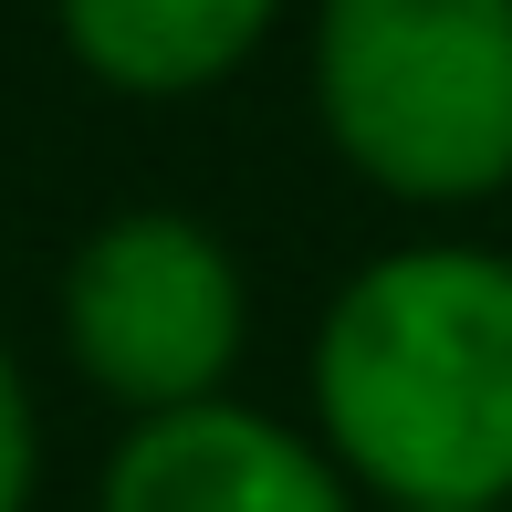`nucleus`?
I'll list each match as a JSON object with an SVG mask.
<instances>
[{"mask_svg":"<svg viewBox=\"0 0 512 512\" xmlns=\"http://www.w3.org/2000/svg\"><path fill=\"white\" fill-rule=\"evenodd\" d=\"M314 126L398 209L512 189V0H314Z\"/></svg>","mask_w":512,"mask_h":512,"instance_id":"f03ea898","label":"nucleus"},{"mask_svg":"<svg viewBox=\"0 0 512 512\" xmlns=\"http://www.w3.org/2000/svg\"><path fill=\"white\" fill-rule=\"evenodd\" d=\"M53 324L74 377L126 418L220 398L251 345V283L230 241L189 209H115L74 241L53 283Z\"/></svg>","mask_w":512,"mask_h":512,"instance_id":"7ed1b4c3","label":"nucleus"},{"mask_svg":"<svg viewBox=\"0 0 512 512\" xmlns=\"http://www.w3.org/2000/svg\"><path fill=\"white\" fill-rule=\"evenodd\" d=\"M32 492H42V408L11 335H0V512H32Z\"/></svg>","mask_w":512,"mask_h":512,"instance_id":"423d86ee","label":"nucleus"},{"mask_svg":"<svg viewBox=\"0 0 512 512\" xmlns=\"http://www.w3.org/2000/svg\"><path fill=\"white\" fill-rule=\"evenodd\" d=\"M387 512H512V502H387Z\"/></svg>","mask_w":512,"mask_h":512,"instance_id":"0eeeda50","label":"nucleus"},{"mask_svg":"<svg viewBox=\"0 0 512 512\" xmlns=\"http://www.w3.org/2000/svg\"><path fill=\"white\" fill-rule=\"evenodd\" d=\"M314 439L366 502H512V251L398 241L314 324Z\"/></svg>","mask_w":512,"mask_h":512,"instance_id":"f257e3e1","label":"nucleus"},{"mask_svg":"<svg viewBox=\"0 0 512 512\" xmlns=\"http://www.w3.org/2000/svg\"><path fill=\"white\" fill-rule=\"evenodd\" d=\"M356 502L366 492L314 429L241 408L230 387L126 418V439L105 450V481H95V512H356Z\"/></svg>","mask_w":512,"mask_h":512,"instance_id":"20e7f679","label":"nucleus"},{"mask_svg":"<svg viewBox=\"0 0 512 512\" xmlns=\"http://www.w3.org/2000/svg\"><path fill=\"white\" fill-rule=\"evenodd\" d=\"M272 21L283 0H53V32L84 63V84L126 105H189L230 84L272 42Z\"/></svg>","mask_w":512,"mask_h":512,"instance_id":"39448f33","label":"nucleus"}]
</instances>
